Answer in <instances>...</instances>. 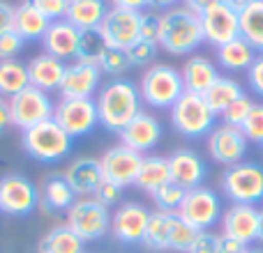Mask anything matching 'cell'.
<instances>
[{
  "label": "cell",
  "instance_id": "cell-36",
  "mask_svg": "<svg viewBox=\"0 0 263 253\" xmlns=\"http://www.w3.org/2000/svg\"><path fill=\"white\" fill-rule=\"evenodd\" d=\"M196 233L199 230H194L180 214H171V226H168V249L187 253V249H190L192 242H194Z\"/></svg>",
  "mask_w": 263,
  "mask_h": 253
},
{
  "label": "cell",
  "instance_id": "cell-10",
  "mask_svg": "<svg viewBox=\"0 0 263 253\" xmlns=\"http://www.w3.org/2000/svg\"><path fill=\"white\" fill-rule=\"evenodd\" d=\"M40 207V189L26 175L0 177V212L9 217H26Z\"/></svg>",
  "mask_w": 263,
  "mask_h": 253
},
{
  "label": "cell",
  "instance_id": "cell-22",
  "mask_svg": "<svg viewBox=\"0 0 263 253\" xmlns=\"http://www.w3.org/2000/svg\"><path fill=\"white\" fill-rule=\"evenodd\" d=\"M26 67H28V78H30V86H35V88H40V90L49 92V90H60L67 65H65L63 60L49 55V53H42V55H35V58H32Z\"/></svg>",
  "mask_w": 263,
  "mask_h": 253
},
{
  "label": "cell",
  "instance_id": "cell-45",
  "mask_svg": "<svg viewBox=\"0 0 263 253\" xmlns=\"http://www.w3.org/2000/svg\"><path fill=\"white\" fill-rule=\"evenodd\" d=\"M217 237L215 233H196L194 242H192V246L187 249V253H217Z\"/></svg>",
  "mask_w": 263,
  "mask_h": 253
},
{
  "label": "cell",
  "instance_id": "cell-27",
  "mask_svg": "<svg viewBox=\"0 0 263 253\" xmlns=\"http://www.w3.org/2000/svg\"><path fill=\"white\" fill-rule=\"evenodd\" d=\"M51 21L30 3V0H23L16 7V18H14V30L23 37V39H44L46 30H49Z\"/></svg>",
  "mask_w": 263,
  "mask_h": 253
},
{
  "label": "cell",
  "instance_id": "cell-28",
  "mask_svg": "<svg viewBox=\"0 0 263 253\" xmlns=\"http://www.w3.org/2000/svg\"><path fill=\"white\" fill-rule=\"evenodd\" d=\"M171 182V171H168V159L166 157H143L136 175V186L141 191L153 196L164 184Z\"/></svg>",
  "mask_w": 263,
  "mask_h": 253
},
{
  "label": "cell",
  "instance_id": "cell-49",
  "mask_svg": "<svg viewBox=\"0 0 263 253\" xmlns=\"http://www.w3.org/2000/svg\"><path fill=\"white\" fill-rule=\"evenodd\" d=\"M14 18H16V7L0 0V32L14 30Z\"/></svg>",
  "mask_w": 263,
  "mask_h": 253
},
{
  "label": "cell",
  "instance_id": "cell-37",
  "mask_svg": "<svg viewBox=\"0 0 263 253\" xmlns=\"http://www.w3.org/2000/svg\"><path fill=\"white\" fill-rule=\"evenodd\" d=\"M187 191L182 186H178L176 182H168L164 184L159 191L153 194V200L157 205V212H164V214H178L182 207V200H185Z\"/></svg>",
  "mask_w": 263,
  "mask_h": 253
},
{
  "label": "cell",
  "instance_id": "cell-18",
  "mask_svg": "<svg viewBox=\"0 0 263 253\" xmlns=\"http://www.w3.org/2000/svg\"><path fill=\"white\" fill-rule=\"evenodd\" d=\"M168 159V171H171V182H176L178 186H182L185 191H192L196 186H201V182L205 180L208 166L201 159L199 152L190 147H180L171 154Z\"/></svg>",
  "mask_w": 263,
  "mask_h": 253
},
{
  "label": "cell",
  "instance_id": "cell-32",
  "mask_svg": "<svg viewBox=\"0 0 263 253\" xmlns=\"http://www.w3.org/2000/svg\"><path fill=\"white\" fill-rule=\"evenodd\" d=\"M30 86L28 67L18 60H0V97L12 99Z\"/></svg>",
  "mask_w": 263,
  "mask_h": 253
},
{
  "label": "cell",
  "instance_id": "cell-53",
  "mask_svg": "<svg viewBox=\"0 0 263 253\" xmlns=\"http://www.w3.org/2000/svg\"><path fill=\"white\" fill-rule=\"evenodd\" d=\"M222 3L227 5V7H231L233 12L240 14V12H245V9L250 7V5H254L256 0H222Z\"/></svg>",
  "mask_w": 263,
  "mask_h": 253
},
{
  "label": "cell",
  "instance_id": "cell-15",
  "mask_svg": "<svg viewBox=\"0 0 263 253\" xmlns=\"http://www.w3.org/2000/svg\"><path fill=\"white\" fill-rule=\"evenodd\" d=\"M150 214L153 212H148L141 203H134V200L123 203L111 214V233L123 244H143Z\"/></svg>",
  "mask_w": 263,
  "mask_h": 253
},
{
  "label": "cell",
  "instance_id": "cell-38",
  "mask_svg": "<svg viewBox=\"0 0 263 253\" xmlns=\"http://www.w3.org/2000/svg\"><path fill=\"white\" fill-rule=\"evenodd\" d=\"M97 65H100L102 74H109V76H120V74L127 72V67H129L127 51L109 46V49L104 51V55L100 58V62H97Z\"/></svg>",
  "mask_w": 263,
  "mask_h": 253
},
{
  "label": "cell",
  "instance_id": "cell-55",
  "mask_svg": "<svg viewBox=\"0 0 263 253\" xmlns=\"http://www.w3.org/2000/svg\"><path fill=\"white\" fill-rule=\"evenodd\" d=\"M259 240L263 242V209H259Z\"/></svg>",
  "mask_w": 263,
  "mask_h": 253
},
{
  "label": "cell",
  "instance_id": "cell-34",
  "mask_svg": "<svg viewBox=\"0 0 263 253\" xmlns=\"http://www.w3.org/2000/svg\"><path fill=\"white\" fill-rule=\"evenodd\" d=\"M106 49H109V44H106V39L102 37L100 28H92V30H79V49H77L79 62L97 65Z\"/></svg>",
  "mask_w": 263,
  "mask_h": 253
},
{
  "label": "cell",
  "instance_id": "cell-20",
  "mask_svg": "<svg viewBox=\"0 0 263 253\" xmlns=\"http://www.w3.org/2000/svg\"><path fill=\"white\" fill-rule=\"evenodd\" d=\"M65 177H67L69 186L74 189V194L81 196V198L95 196L97 189H100V184L104 182L100 159H92V157L74 159V161L67 166V171H65Z\"/></svg>",
  "mask_w": 263,
  "mask_h": 253
},
{
  "label": "cell",
  "instance_id": "cell-13",
  "mask_svg": "<svg viewBox=\"0 0 263 253\" xmlns=\"http://www.w3.org/2000/svg\"><path fill=\"white\" fill-rule=\"evenodd\" d=\"M201 26H203L205 41L219 49L240 37V14L217 0L213 7L201 14Z\"/></svg>",
  "mask_w": 263,
  "mask_h": 253
},
{
  "label": "cell",
  "instance_id": "cell-9",
  "mask_svg": "<svg viewBox=\"0 0 263 253\" xmlns=\"http://www.w3.org/2000/svg\"><path fill=\"white\" fill-rule=\"evenodd\" d=\"M178 214H180L194 230H199V233L210 230L224 214L222 198H219L213 189H208V186H196V189L187 191L185 200H182V207Z\"/></svg>",
  "mask_w": 263,
  "mask_h": 253
},
{
  "label": "cell",
  "instance_id": "cell-46",
  "mask_svg": "<svg viewBox=\"0 0 263 253\" xmlns=\"http://www.w3.org/2000/svg\"><path fill=\"white\" fill-rule=\"evenodd\" d=\"M120 196H123V186H118V184H114V182H102L100 184V189H97V194H95V198L100 200L102 205H106V207H111V205H116L120 200Z\"/></svg>",
  "mask_w": 263,
  "mask_h": 253
},
{
  "label": "cell",
  "instance_id": "cell-17",
  "mask_svg": "<svg viewBox=\"0 0 263 253\" xmlns=\"http://www.w3.org/2000/svg\"><path fill=\"white\" fill-rule=\"evenodd\" d=\"M102 81L100 65L92 62H72L65 69V78L60 86L63 99H92Z\"/></svg>",
  "mask_w": 263,
  "mask_h": 253
},
{
  "label": "cell",
  "instance_id": "cell-44",
  "mask_svg": "<svg viewBox=\"0 0 263 253\" xmlns=\"http://www.w3.org/2000/svg\"><path fill=\"white\" fill-rule=\"evenodd\" d=\"M49 21H60L67 14V5L69 0H30Z\"/></svg>",
  "mask_w": 263,
  "mask_h": 253
},
{
  "label": "cell",
  "instance_id": "cell-56",
  "mask_svg": "<svg viewBox=\"0 0 263 253\" xmlns=\"http://www.w3.org/2000/svg\"><path fill=\"white\" fill-rule=\"evenodd\" d=\"M245 253H263V249H250V246H247Z\"/></svg>",
  "mask_w": 263,
  "mask_h": 253
},
{
  "label": "cell",
  "instance_id": "cell-52",
  "mask_svg": "<svg viewBox=\"0 0 263 253\" xmlns=\"http://www.w3.org/2000/svg\"><path fill=\"white\" fill-rule=\"evenodd\" d=\"M185 3H187V5H185L187 9H192L194 14H199V16H201V14H203L205 9L213 7V5L217 3V0H185Z\"/></svg>",
  "mask_w": 263,
  "mask_h": 253
},
{
  "label": "cell",
  "instance_id": "cell-7",
  "mask_svg": "<svg viewBox=\"0 0 263 253\" xmlns=\"http://www.w3.org/2000/svg\"><path fill=\"white\" fill-rule=\"evenodd\" d=\"M67 226L83 242H97L111 230V212L95 196L77 198L67 209Z\"/></svg>",
  "mask_w": 263,
  "mask_h": 253
},
{
  "label": "cell",
  "instance_id": "cell-47",
  "mask_svg": "<svg viewBox=\"0 0 263 253\" xmlns=\"http://www.w3.org/2000/svg\"><path fill=\"white\" fill-rule=\"evenodd\" d=\"M247 83L250 88L256 92V95L263 97V55H256L254 62L247 69Z\"/></svg>",
  "mask_w": 263,
  "mask_h": 253
},
{
  "label": "cell",
  "instance_id": "cell-30",
  "mask_svg": "<svg viewBox=\"0 0 263 253\" xmlns=\"http://www.w3.org/2000/svg\"><path fill=\"white\" fill-rule=\"evenodd\" d=\"M86 242L65 223V226H55L42 237L40 253H83Z\"/></svg>",
  "mask_w": 263,
  "mask_h": 253
},
{
  "label": "cell",
  "instance_id": "cell-26",
  "mask_svg": "<svg viewBox=\"0 0 263 253\" xmlns=\"http://www.w3.org/2000/svg\"><path fill=\"white\" fill-rule=\"evenodd\" d=\"M106 12V0H69L65 21H69L77 30H92L102 26Z\"/></svg>",
  "mask_w": 263,
  "mask_h": 253
},
{
  "label": "cell",
  "instance_id": "cell-33",
  "mask_svg": "<svg viewBox=\"0 0 263 253\" xmlns=\"http://www.w3.org/2000/svg\"><path fill=\"white\" fill-rule=\"evenodd\" d=\"M240 37H245L254 49L263 51V0L240 12Z\"/></svg>",
  "mask_w": 263,
  "mask_h": 253
},
{
  "label": "cell",
  "instance_id": "cell-21",
  "mask_svg": "<svg viewBox=\"0 0 263 253\" xmlns=\"http://www.w3.org/2000/svg\"><path fill=\"white\" fill-rule=\"evenodd\" d=\"M222 226L224 235L250 244L259 240V209L254 205H233L222 214Z\"/></svg>",
  "mask_w": 263,
  "mask_h": 253
},
{
  "label": "cell",
  "instance_id": "cell-12",
  "mask_svg": "<svg viewBox=\"0 0 263 253\" xmlns=\"http://www.w3.org/2000/svg\"><path fill=\"white\" fill-rule=\"evenodd\" d=\"M100 32L109 46L127 51L132 44L141 39V12L111 7L102 21Z\"/></svg>",
  "mask_w": 263,
  "mask_h": 253
},
{
  "label": "cell",
  "instance_id": "cell-4",
  "mask_svg": "<svg viewBox=\"0 0 263 253\" xmlns=\"http://www.w3.org/2000/svg\"><path fill=\"white\" fill-rule=\"evenodd\" d=\"M141 99L153 109H171L185 92L182 74L171 65H153L141 76Z\"/></svg>",
  "mask_w": 263,
  "mask_h": 253
},
{
  "label": "cell",
  "instance_id": "cell-24",
  "mask_svg": "<svg viewBox=\"0 0 263 253\" xmlns=\"http://www.w3.org/2000/svg\"><path fill=\"white\" fill-rule=\"evenodd\" d=\"M77 200V194L69 186L65 173H53L44 180L40 189V207L44 212H67Z\"/></svg>",
  "mask_w": 263,
  "mask_h": 253
},
{
  "label": "cell",
  "instance_id": "cell-2",
  "mask_svg": "<svg viewBox=\"0 0 263 253\" xmlns=\"http://www.w3.org/2000/svg\"><path fill=\"white\" fill-rule=\"evenodd\" d=\"M205 41L201 16L187 7H171L162 14L159 26V49L171 55H187Z\"/></svg>",
  "mask_w": 263,
  "mask_h": 253
},
{
  "label": "cell",
  "instance_id": "cell-39",
  "mask_svg": "<svg viewBox=\"0 0 263 253\" xmlns=\"http://www.w3.org/2000/svg\"><path fill=\"white\" fill-rule=\"evenodd\" d=\"M159 44H153V41H145L139 39L136 44H132L127 49V60H129V67H145L155 60L157 55Z\"/></svg>",
  "mask_w": 263,
  "mask_h": 253
},
{
  "label": "cell",
  "instance_id": "cell-1",
  "mask_svg": "<svg viewBox=\"0 0 263 253\" xmlns=\"http://www.w3.org/2000/svg\"><path fill=\"white\" fill-rule=\"evenodd\" d=\"M95 104H97V115H100V124L106 131L120 134L141 113L143 99H141L139 88L132 81L116 78L109 86L102 88Z\"/></svg>",
  "mask_w": 263,
  "mask_h": 253
},
{
  "label": "cell",
  "instance_id": "cell-42",
  "mask_svg": "<svg viewBox=\"0 0 263 253\" xmlns=\"http://www.w3.org/2000/svg\"><path fill=\"white\" fill-rule=\"evenodd\" d=\"M23 37L16 30L0 32V60H16V55L23 51Z\"/></svg>",
  "mask_w": 263,
  "mask_h": 253
},
{
  "label": "cell",
  "instance_id": "cell-14",
  "mask_svg": "<svg viewBox=\"0 0 263 253\" xmlns=\"http://www.w3.org/2000/svg\"><path fill=\"white\" fill-rule=\"evenodd\" d=\"M141 161H143V154L129 150L127 145H114L109 147L100 159L102 166V175L106 182H114L118 186H129L136 184V175H139Z\"/></svg>",
  "mask_w": 263,
  "mask_h": 253
},
{
  "label": "cell",
  "instance_id": "cell-48",
  "mask_svg": "<svg viewBox=\"0 0 263 253\" xmlns=\"http://www.w3.org/2000/svg\"><path fill=\"white\" fill-rule=\"evenodd\" d=\"M247 244L231 235H219L217 237V253H245Z\"/></svg>",
  "mask_w": 263,
  "mask_h": 253
},
{
  "label": "cell",
  "instance_id": "cell-51",
  "mask_svg": "<svg viewBox=\"0 0 263 253\" xmlns=\"http://www.w3.org/2000/svg\"><path fill=\"white\" fill-rule=\"evenodd\" d=\"M12 126V113H9V104L0 97V136Z\"/></svg>",
  "mask_w": 263,
  "mask_h": 253
},
{
  "label": "cell",
  "instance_id": "cell-8",
  "mask_svg": "<svg viewBox=\"0 0 263 253\" xmlns=\"http://www.w3.org/2000/svg\"><path fill=\"white\" fill-rule=\"evenodd\" d=\"M7 104H9V113H12V124L23 131L53 120V111H55L53 99L49 97V92L40 90L35 86H28L23 92L7 99Z\"/></svg>",
  "mask_w": 263,
  "mask_h": 253
},
{
  "label": "cell",
  "instance_id": "cell-25",
  "mask_svg": "<svg viewBox=\"0 0 263 253\" xmlns=\"http://www.w3.org/2000/svg\"><path fill=\"white\" fill-rule=\"evenodd\" d=\"M182 83H185L187 92H194V95H205L210 86L219 78L217 67L210 62L203 55H192L185 65H182Z\"/></svg>",
  "mask_w": 263,
  "mask_h": 253
},
{
  "label": "cell",
  "instance_id": "cell-35",
  "mask_svg": "<svg viewBox=\"0 0 263 253\" xmlns=\"http://www.w3.org/2000/svg\"><path fill=\"white\" fill-rule=\"evenodd\" d=\"M168 226H171V214L153 212L150 214L148 230L143 237V246L150 251H166L168 249Z\"/></svg>",
  "mask_w": 263,
  "mask_h": 253
},
{
  "label": "cell",
  "instance_id": "cell-23",
  "mask_svg": "<svg viewBox=\"0 0 263 253\" xmlns=\"http://www.w3.org/2000/svg\"><path fill=\"white\" fill-rule=\"evenodd\" d=\"M42 41H44L46 53L65 62V60L77 58L79 30L69 21H65V18H60V21H51L49 30H46V35H44Z\"/></svg>",
  "mask_w": 263,
  "mask_h": 253
},
{
  "label": "cell",
  "instance_id": "cell-31",
  "mask_svg": "<svg viewBox=\"0 0 263 253\" xmlns=\"http://www.w3.org/2000/svg\"><path fill=\"white\" fill-rule=\"evenodd\" d=\"M256 53H254V46L245 39V37H238V39L229 41V44L219 46L217 49V60L222 67L227 69H250V65L254 62Z\"/></svg>",
  "mask_w": 263,
  "mask_h": 253
},
{
  "label": "cell",
  "instance_id": "cell-6",
  "mask_svg": "<svg viewBox=\"0 0 263 253\" xmlns=\"http://www.w3.org/2000/svg\"><path fill=\"white\" fill-rule=\"evenodd\" d=\"M222 189L236 205H254L263 200V166L256 161H240L229 166L222 175Z\"/></svg>",
  "mask_w": 263,
  "mask_h": 253
},
{
  "label": "cell",
  "instance_id": "cell-54",
  "mask_svg": "<svg viewBox=\"0 0 263 253\" xmlns=\"http://www.w3.org/2000/svg\"><path fill=\"white\" fill-rule=\"evenodd\" d=\"M178 0H150V7H157V9H171Z\"/></svg>",
  "mask_w": 263,
  "mask_h": 253
},
{
  "label": "cell",
  "instance_id": "cell-41",
  "mask_svg": "<svg viewBox=\"0 0 263 253\" xmlns=\"http://www.w3.org/2000/svg\"><path fill=\"white\" fill-rule=\"evenodd\" d=\"M240 131L245 134L247 140L263 145V104H254V109L250 111L247 120L240 124Z\"/></svg>",
  "mask_w": 263,
  "mask_h": 253
},
{
  "label": "cell",
  "instance_id": "cell-3",
  "mask_svg": "<svg viewBox=\"0 0 263 253\" xmlns=\"http://www.w3.org/2000/svg\"><path fill=\"white\" fill-rule=\"evenodd\" d=\"M21 143L23 150L28 152V157L37 159L42 163L63 161V159L69 157V152L74 147V138L55 120L26 129L21 136Z\"/></svg>",
  "mask_w": 263,
  "mask_h": 253
},
{
  "label": "cell",
  "instance_id": "cell-50",
  "mask_svg": "<svg viewBox=\"0 0 263 253\" xmlns=\"http://www.w3.org/2000/svg\"><path fill=\"white\" fill-rule=\"evenodd\" d=\"M114 7L120 9H132V12H143L145 7H150V0H111Z\"/></svg>",
  "mask_w": 263,
  "mask_h": 253
},
{
  "label": "cell",
  "instance_id": "cell-40",
  "mask_svg": "<svg viewBox=\"0 0 263 253\" xmlns=\"http://www.w3.org/2000/svg\"><path fill=\"white\" fill-rule=\"evenodd\" d=\"M252 109H254V101H252L250 97H247V95L238 97V99L233 101V104L222 113L224 124H229V126H238V129H240V124L247 120V115H250V111H252Z\"/></svg>",
  "mask_w": 263,
  "mask_h": 253
},
{
  "label": "cell",
  "instance_id": "cell-16",
  "mask_svg": "<svg viewBox=\"0 0 263 253\" xmlns=\"http://www.w3.org/2000/svg\"><path fill=\"white\" fill-rule=\"evenodd\" d=\"M247 143L250 140L245 138L238 126H215L208 134V152L210 157L217 163H227V166H236L245 159L247 154Z\"/></svg>",
  "mask_w": 263,
  "mask_h": 253
},
{
  "label": "cell",
  "instance_id": "cell-11",
  "mask_svg": "<svg viewBox=\"0 0 263 253\" xmlns=\"http://www.w3.org/2000/svg\"><path fill=\"white\" fill-rule=\"evenodd\" d=\"M53 120L72 138H81V136H88L100 124L97 104L95 99H63L55 104Z\"/></svg>",
  "mask_w": 263,
  "mask_h": 253
},
{
  "label": "cell",
  "instance_id": "cell-5",
  "mask_svg": "<svg viewBox=\"0 0 263 253\" xmlns=\"http://www.w3.org/2000/svg\"><path fill=\"white\" fill-rule=\"evenodd\" d=\"M215 118L217 115L205 104L203 95L194 92H182V97L171 106V122L178 134L187 138H203L215 129Z\"/></svg>",
  "mask_w": 263,
  "mask_h": 253
},
{
  "label": "cell",
  "instance_id": "cell-43",
  "mask_svg": "<svg viewBox=\"0 0 263 253\" xmlns=\"http://www.w3.org/2000/svg\"><path fill=\"white\" fill-rule=\"evenodd\" d=\"M159 26H162V16H159V14L141 12V39L157 44L159 41Z\"/></svg>",
  "mask_w": 263,
  "mask_h": 253
},
{
  "label": "cell",
  "instance_id": "cell-29",
  "mask_svg": "<svg viewBox=\"0 0 263 253\" xmlns=\"http://www.w3.org/2000/svg\"><path fill=\"white\" fill-rule=\"evenodd\" d=\"M242 95H245V92H242V86L236 81V78L219 76L217 81L205 90L203 99H205V104L210 106V111H213L215 115H222L224 111H227L229 106Z\"/></svg>",
  "mask_w": 263,
  "mask_h": 253
},
{
  "label": "cell",
  "instance_id": "cell-19",
  "mask_svg": "<svg viewBox=\"0 0 263 253\" xmlns=\"http://www.w3.org/2000/svg\"><path fill=\"white\" fill-rule=\"evenodd\" d=\"M118 136L123 140V145H127L134 152L143 154V152H150L159 143V138H162V124H159V120L155 115L141 111Z\"/></svg>",
  "mask_w": 263,
  "mask_h": 253
}]
</instances>
